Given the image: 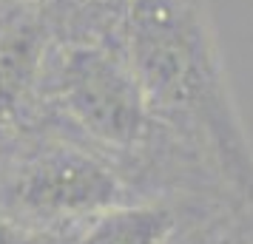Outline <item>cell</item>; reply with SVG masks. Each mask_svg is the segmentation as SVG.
Wrapping results in <instances>:
<instances>
[{
	"mask_svg": "<svg viewBox=\"0 0 253 244\" xmlns=\"http://www.w3.org/2000/svg\"><path fill=\"white\" fill-rule=\"evenodd\" d=\"M0 244H32V242H29V236L20 233L17 227H12V224H0Z\"/></svg>",
	"mask_w": 253,
	"mask_h": 244,
	"instance_id": "cell-6",
	"label": "cell"
},
{
	"mask_svg": "<svg viewBox=\"0 0 253 244\" xmlns=\"http://www.w3.org/2000/svg\"><path fill=\"white\" fill-rule=\"evenodd\" d=\"M191 196H151L97 213L80 224L74 244H162L179 224Z\"/></svg>",
	"mask_w": 253,
	"mask_h": 244,
	"instance_id": "cell-3",
	"label": "cell"
},
{
	"mask_svg": "<svg viewBox=\"0 0 253 244\" xmlns=\"http://www.w3.org/2000/svg\"><path fill=\"white\" fill-rule=\"evenodd\" d=\"M242 210L219 196H191L179 224L162 244H230L239 233Z\"/></svg>",
	"mask_w": 253,
	"mask_h": 244,
	"instance_id": "cell-5",
	"label": "cell"
},
{
	"mask_svg": "<svg viewBox=\"0 0 253 244\" xmlns=\"http://www.w3.org/2000/svg\"><path fill=\"white\" fill-rule=\"evenodd\" d=\"M126 48L154 119L253 213V151L202 0H126Z\"/></svg>",
	"mask_w": 253,
	"mask_h": 244,
	"instance_id": "cell-1",
	"label": "cell"
},
{
	"mask_svg": "<svg viewBox=\"0 0 253 244\" xmlns=\"http://www.w3.org/2000/svg\"><path fill=\"white\" fill-rule=\"evenodd\" d=\"M230 244H253V233L248 230V224H245V219H242V224H239V233H236V239Z\"/></svg>",
	"mask_w": 253,
	"mask_h": 244,
	"instance_id": "cell-7",
	"label": "cell"
},
{
	"mask_svg": "<svg viewBox=\"0 0 253 244\" xmlns=\"http://www.w3.org/2000/svg\"><path fill=\"white\" fill-rule=\"evenodd\" d=\"M46 60V35L35 23H17L0 43V114L12 111L32 88Z\"/></svg>",
	"mask_w": 253,
	"mask_h": 244,
	"instance_id": "cell-4",
	"label": "cell"
},
{
	"mask_svg": "<svg viewBox=\"0 0 253 244\" xmlns=\"http://www.w3.org/2000/svg\"><path fill=\"white\" fill-rule=\"evenodd\" d=\"M17 3H37V0H17Z\"/></svg>",
	"mask_w": 253,
	"mask_h": 244,
	"instance_id": "cell-8",
	"label": "cell"
},
{
	"mask_svg": "<svg viewBox=\"0 0 253 244\" xmlns=\"http://www.w3.org/2000/svg\"><path fill=\"white\" fill-rule=\"evenodd\" d=\"M14 199L35 219L83 224L114 205L151 196L131 185L105 156L57 142L26 159L14 182Z\"/></svg>",
	"mask_w": 253,
	"mask_h": 244,
	"instance_id": "cell-2",
	"label": "cell"
}]
</instances>
